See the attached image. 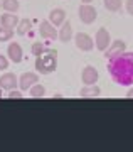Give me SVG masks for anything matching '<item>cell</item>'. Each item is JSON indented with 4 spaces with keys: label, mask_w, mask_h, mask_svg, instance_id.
<instances>
[{
    "label": "cell",
    "mask_w": 133,
    "mask_h": 152,
    "mask_svg": "<svg viewBox=\"0 0 133 152\" xmlns=\"http://www.w3.org/2000/svg\"><path fill=\"white\" fill-rule=\"evenodd\" d=\"M108 73L120 86H133V53H121L108 59Z\"/></svg>",
    "instance_id": "cell-1"
},
{
    "label": "cell",
    "mask_w": 133,
    "mask_h": 152,
    "mask_svg": "<svg viewBox=\"0 0 133 152\" xmlns=\"http://www.w3.org/2000/svg\"><path fill=\"white\" fill-rule=\"evenodd\" d=\"M36 71L39 75H51L57 69V51L56 49H44L42 54L36 56Z\"/></svg>",
    "instance_id": "cell-2"
},
{
    "label": "cell",
    "mask_w": 133,
    "mask_h": 152,
    "mask_svg": "<svg viewBox=\"0 0 133 152\" xmlns=\"http://www.w3.org/2000/svg\"><path fill=\"white\" fill-rule=\"evenodd\" d=\"M78 17H79V20L86 26H89L93 22L96 20V17H98V12L96 9L91 4H83V5L78 9Z\"/></svg>",
    "instance_id": "cell-3"
},
{
    "label": "cell",
    "mask_w": 133,
    "mask_h": 152,
    "mask_svg": "<svg viewBox=\"0 0 133 152\" xmlns=\"http://www.w3.org/2000/svg\"><path fill=\"white\" fill-rule=\"evenodd\" d=\"M74 44H76V48L79 49V51L89 53V51H93V48H94V39L86 32H78L74 36Z\"/></svg>",
    "instance_id": "cell-4"
},
{
    "label": "cell",
    "mask_w": 133,
    "mask_h": 152,
    "mask_svg": "<svg viewBox=\"0 0 133 152\" xmlns=\"http://www.w3.org/2000/svg\"><path fill=\"white\" fill-rule=\"evenodd\" d=\"M111 44V36L105 27L98 29L96 31V36H94V48L98 51H106V48Z\"/></svg>",
    "instance_id": "cell-5"
},
{
    "label": "cell",
    "mask_w": 133,
    "mask_h": 152,
    "mask_svg": "<svg viewBox=\"0 0 133 152\" xmlns=\"http://www.w3.org/2000/svg\"><path fill=\"white\" fill-rule=\"evenodd\" d=\"M100 80V73L96 69L94 66H84L83 71H81V81L83 85L86 86H89V85H96Z\"/></svg>",
    "instance_id": "cell-6"
},
{
    "label": "cell",
    "mask_w": 133,
    "mask_h": 152,
    "mask_svg": "<svg viewBox=\"0 0 133 152\" xmlns=\"http://www.w3.org/2000/svg\"><path fill=\"white\" fill-rule=\"evenodd\" d=\"M57 34L59 31H56V26H52L51 22L47 20H42L39 24V36L42 39H49V41H54V39H57Z\"/></svg>",
    "instance_id": "cell-7"
},
{
    "label": "cell",
    "mask_w": 133,
    "mask_h": 152,
    "mask_svg": "<svg viewBox=\"0 0 133 152\" xmlns=\"http://www.w3.org/2000/svg\"><path fill=\"white\" fill-rule=\"evenodd\" d=\"M37 81H39V75L37 73L27 71V73L20 75V78H19V86H20V90H24V91H29V90H31Z\"/></svg>",
    "instance_id": "cell-8"
},
{
    "label": "cell",
    "mask_w": 133,
    "mask_h": 152,
    "mask_svg": "<svg viewBox=\"0 0 133 152\" xmlns=\"http://www.w3.org/2000/svg\"><path fill=\"white\" fill-rule=\"evenodd\" d=\"M125 51H126V44H125V41L116 39V41H111V44L106 48L105 58H106V59H111V58H115V56H118V54H121V53H125Z\"/></svg>",
    "instance_id": "cell-9"
},
{
    "label": "cell",
    "mask_w": 133,
    "mask_h": 152,
    "mask_svg": "<svg viewBox=\"0 0 133 152\" xmlns=\"http://www.w3.org/2000/svg\"><path fill=\"white\" fill-rule=\"evenodd\" d=\"M17 86H19V78L14 73H4L0 76V90L10 91V90H15Z\"/></svg>",
    "instance_id": "cell-10"
},
{
    "label": "cell",
    "mask_w": 133,
    "mask_h": 152,
    "mask_svg": "<svg viewBox=\"0 0 133 152\" xmlns=\"http://www.w3.org/2000/svg\"><path fill=\"white\" fill-rule=\"evenodd\" d=\"M7 58L12 61V63H15V64H19V63H22V59H24V53H22V46L19 42H10L9 46H7Z\"/></svg>",
    "instance_id": "cell-11"
},
{
    "label": "cell",
    "mask_w": 133,
    "mask_h": 152,
    "mask_svg": "<svg viewBox=\"0 0 133 152\" xmlns=\"http://www.w3.org/2000/svg\"><path fill=\"white\" fill-rule=\"evenodd\" d=\"M57 39L61 42H69L71 39H73V26H71V22H63V26L59 29V34H57Z\"/></svg>",
    "instance_id": "cell-12"
},
{
    "label": "cell",
    "mask_w": 133,
    "mask_h": 152,
    "mask_svg": "<svg viewBox=\"0 0 133 152\" xmlns=\"http://www.w3.org/2000/svg\"><path fill=\"white\" fill-rule=\"evenodd\" d=\"M17 24H19V17L15 14H12V12H5V14L0 15V26H4V27L14 29L17 27Z\"/></svg>",
    "instance_id": "cell-13"
},
{
    "label": "cell",
    "mask_w": 133,
    "mask_h": 152,
    "mask_svg": "<svg viewBox=\"0 0 133 152\" xmlns=\"http://www.w3.org/2000/svg\"><path fill=\"white\" fill-rule=\"evenodd\" d=\"M64 20H66V12L63 9H52L49 12V22L52 26H63Z\"/></svg>",
    "instance_id": "cell-14"
},
{
    "label": "cell",
    "mask_w": 133,
    "mask_h": 152,
    "mask_svg": "<svg viewBox=\"0 0 133 152\" xmlns=\"http://www.w3.org/2000/svg\"><path fill=\"white\" fill-rule=\"evenodd\" d=\"M101 95V90L96 86V85H89V86H83L79 90V96L81 98H98Z\"/></svg>",
    "instance_id": "cell-15"
},
{
    "label": "cell",
    "mask_w": 133,
    "mask_h": 152,
    "mask_svg": "<svg viewBox=\"0 0 133 152\" xmlns=\"http://www.w3.org/2000/svg\"><path fill=\"white\" fill-rule=\"evenodd\" d=\"M31 29H32L31 19H22V20H19V24H17V34H19V36H25L27 32H31Z\"/></svg>",
    "instance_id": "cell-16"
},
{
    "label": "cell",
    "mask_w": 133,
    "mask_h": 152,
    "mask_svg": "<svg viewBox=\"0 0 133 152\" xmlns=\"http://www.w3.org/2000/svg\"><path fill=\"white\" fill-rule=\"evenodd\" d=\"M19 7H20L19 0H2V9H4L5 12L15 14V12L19 10Z\"/></svg>",
    "instance_id": "cell-17"
},
{
    "label": "cell",
    "mask_w": 133,
    "mask_h": 152,
    "mask_svg": "<svg viewBox=\"0 0 133 152\" xmlns=\"http://www.w3.org/2000/svg\"><path fill=\"white\" fill-rule=\"evenodd\" d=\"M29 95H31L32 98H44L46 96V88H44L42 85L36 83V85L29 90Z\"/></svg>",
    "instance_id": "cell-18"
},
{
    "label": "cell",
    "mask_w": 133,
    "mask_h": 152,
    "mask_svg": "<svg viewBox=\"0 0 133 152\" xmlns=\"http://www.w3.org/2000/svg\"><path fill=\"white\" fill-rule=\"evenodd\" d=\"M103 4L108 12H118L121 9V0H105Z\"/></svg>",
    "instance_id": "cell-19"
},
{
    "label": "cell",
    "mask_w": 133,
    "mask_h": 152,
    "mask_svg": "<svg viewBox=\"0 0 133 152\" xmlns=\"http://www.w3.org/2000/svg\"><path fill=\"white\" fill-rule=\"evenodd\" d=\"M12 37H14V29L0 26V42H7V41H10Z\"/></svg>",
    "instance_id": "cell-20"
},
{
    "label": "cell",
    "mask_w": 133,
    "mask_h": 152,
    "mask_svg": "<svg viewBox=\"0 0 133 152\" xmlns=\"http://www.w3.org/2000/svg\"><path fill=\"white\" fill-rule=\"evenodd\" d=\"M44 44L42 42H34L32 44V48H31V51H32V54L34 56H39V54H42L44 53Z\"/></svg>",
    "instance_id": "cell-21"
},
{
    "label": "cell",
    "mask_w": 133,
    "mask_h": 152,
    "mask_svg": "<svg viewBox=\"0 0 133 152\" xmlns=\"http://www.w3.org/2000/svg\"><path fill=\"white\" fill-rule=\"evenodd\" d=\"M7 98H10V100H22L24 95L20 91H17V90H10V93H7Z\"/></svg>",
    "instance_id": "cell-22"
},
{
    "label": "cell",
    "mask_w": 133,
    "mask_h": 152,
    "mask_svg": "<svg viewBox=\"0 0 133 152\" xmlns=\"http://www.w3.org/2000/svg\"><path fill=\"white\" fill-rule=\"evenodd\" d=\"M9 58L7 56H4V54H0V71H5L7 68H9Z\"/></svg>",
    "instance_id": "cell-23"
},
{
    "label": "cell",
    "mask_w": 133,
    "mask_h": 152,
    "mask_svg": "<svg viewBox=\"0 0 133 152\" xmlns=\"http://www.w3.org/2000/svg\"><path fill=\"white\" fill-rule=\"evenodd\" d=\"M125 7H126V12H128V14H130V15H133V0H126Z\"/></svg>",
    "instance_id": "cell-24"
},
{
    "label": "cell",
    "mask_w": 133,
    "mask_h": 152,
    "mask_svg": "<svg viewBox=\"0 0 133 152\" xmlns=\"http://www.w3.org/2000/svg\"><path fill=\"white\" fill-rule=\"evenodd\" d=\"M126 98H133V86H130V90L126 91Z\"/></svg>",
    "instance_id": "cell-25"
},
{
    "label": "cell",
    "mask_w": 133,
    "mask_h": 152,
    "mask_svg": "<svg viewBox=\"0 0 133 152\" xmlns=\"http://www.w3.org/2000/svg\"><path fill=\"white\" fill-rule=\"evenodd\" d=\"M93 0H81V4H91Z\"/></svg>",
    "instance_id": "cell-26"
},
{
    "label": "cell",
    "mask_w": 133,
    "mask_h": 152,
    "mask_svg": "<svg viewBox=\"0 0 133 152\" xmlns=\"http://www.w3.org/2000/svg\"><path fill=\"white\" fill-rule=\"evenodd\" d=\"M0 9H2V0H0Z\"/></svg>",
    "instance_id": "cell-27"
}]
</instances>
